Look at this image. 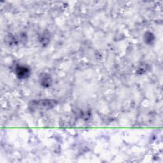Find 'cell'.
<instances>
[{"label":"cell","instance_id":"1","mask_svg":"<svg viewBox=\"0 0 163 163\" xmlns=\"http://www.w3.org/2000/svg\"><path fill=\"white\" fill-rule=\"evenodd\" d=\"M15 74L17 77L20 79H25L30 75V70L28 68L23 66H17L15 68Z\"/></svg>","mask_w":163,"mask_h":163},{"label":"cell","instance_id":"2","mask_svg":"<svg viewBox=\"0 0 163 163\" xmlns=\"http://www.w3.org/2000/svg\"><path fill=\"white\" fill-rule=\"evenodd\" d=\"M36 103L35 104H37V108H44V109H46V108H52L53 106H55L56 104V102L57 101H54L53 102L52 100H44V102H43V101H35ZM33 107H35V106H33Z\"/></svg>","mask_w":163,"mask_h":163},{"label":"cell","instance_id":"3","mask_svg":"<svg viewBox=\"0 0 163 163\" xmlns=\"http://www.w3.org/2000/svg\"><path fill=\"white\" fill-rule=\"evenodd\" d=\"M144 40L147 44H152L154 41V36L152 33L147 32L144 35Z\"/></svg>","mask_w":163,"mask_h":163},{"label":"cell","instance_id":"4","mask_svg":"<svg viewBox=\"0 0 163 163\" xmlns=\"http://www.w3.org/2000/svg\"><path fill=\"white\" fill-rule=\"evenodd\" d=\"M41 84L45 87L51 84V79L47 74H44V76L41 77Z\"/></svg>","mask_w":163,"mask_h":163}]
</instances>
